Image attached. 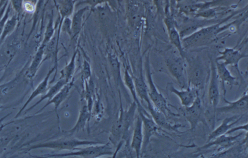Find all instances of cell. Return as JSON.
Masks as SVG:
<instances>
[{"mask_svg":"<svg viewBox=\"0 0 248 158\" xmlns=\"http://www.w3.org/2000/svg\"><path fill=\"white\" fill-rule=\"evenodd\" d=\"M235 14H232L217 23L202 28L190 35L183 38L182 42L185 50L199 47L209 44L213 41L218 34L227 29L235 23L236 20L225 25H222V23Z\"/></svg>","mask_w":248,"mask_h":158,"instance_id":"1","label":"cell"},{"mask_svg":"<svg viewBox=\"0 0 248 158\" xmlns=\"http://www.w3.org/2000/svg\"><path fill=\"white\" fill-rule=\"evenodd\" d=\"M185 60L188 86L195 87L199 90L203 88L206 83L207 72L201 57L186 53Z\"/></svg>","mask_w":248,"mask_h":158,"instance_id":"2","label":"cell"},{"mask_svg":"<svg viewBox=\"0 0 248 158\" xmlns=\"http://www.w3.org/2000/svg\"><path fill=\"white\" fill-rule=\"evenodd\" d=\"M62 153L46 154L33 157L45 158H64L68 157H80L82 158H95L104 156H109L113 154L112 146L110 143L105 144L87 145L85 147H77Z\"/></svg>","mask_w":248,"mask_h":158,"instance_id":"3","label":"cell"},{"mask_svg":"<svg viewBox=\"0 0 248 158\" xmlns=\"http://www.w3.org/2000/svg\"><path fill=\"white\" fill-rule=\"evenodd\" d=\"M144 67L148 95L153 104L162 112L167 117L169 115H173L174 116L179 115L171 112V110L169 108L170 104L168 103L166 99L159 92L154 83L151 70L149 53L145 57Z\"/></svg>","mask_w":248,"mask_h":158,"instance_id":"4","label":"cell"},{"mask_svg":"<svg viewBox=\"0 0 248 158\" xmlns=\"http://www.w3.org/2000/svg\"><path fill=\"white\" fill-rule=\"evenodd\" d=\"M101 144L99 142L77 139H59L28 146L20 150L25 152L39 148H47L58 151H70L81 146Z\"/></svg>","mask_w":248,"mask_h":158,"instance_id":"5","label":"cell"},{"mask_svg":"<svg viewBox=\"0 0 248 158\" xmlns=\"http://www.w3.org/2000/svg\"><path fill=\"white\" fill-rule=\"evenodd\" d=\"M167 69L170 75L177 82L181 89L188 87L186 62L180 55L170 52L165 58Z\"/></svg>","mask_w":248,"mask_h":158,"instance_id":"6","label":"cell"},{"mask_svg":"<svg viewBox=\"0 0 248 158\" xmlns=\"http://www.w3.org/2000/svg\"><path fill=\"white\" fill-rule=\"evenodd\" d=\"M137 106L133 102L126 112H122L117 123L114 125L111 132V141L116 142L127 132L134 120Z\"/></svg>","mask_w":248,"mask_h":158,"instance_id":"7","label":"cell"},{"mask_svg":"<svg viewBox=\"0 0 248 158\" xmlns=\"http://www.w3.org/2000/svg\"><path fill=\"white\" fill-rule=\"evenodd\" d=\"M183 114L190 125V130H194L200 122L207 125L202 101L199 95L191 105L184 107Z\"/></svg>","mask_w":248,"mask_h":158,"instance_id":"8","label":"cell"},{"mask_svg":"<svg viewBox=\"0 0 248 158\" xmlns=\"http://www.w3.org/2000/svg\"><path fill=\"white\" fill-rule=\"evenodd\" d=\"M227 105L217 107L216 109V117L222 114H231L233 115H242L247 114L248 110V96L247 91L244 92L240 98L233 101H228L223 97Z\"/></svg>","mask_w":248,"mask_h":158,"instance_id":"9","label":"cell"},{"mask_svg":"<svg viewBox=\"0 0 248 158\" xmlns=\"http://www.w3.org/2000/svg\"><path fill=\"white\" fill-rule=\"evenodd\" d=\"M209 84L208 90V99L210 106L216 114L220 99L219 79L217 76L215 60L210 57Z\"/></svg>","mask_w":248,"mask_h":158,"instance_id":"10","label":"cell"},{"mask_svg":"<svg viewBox=\"0 0 248 158\" xmlns=\"http://www.w3.org/2000/svg\"><path fill=\"white\" fill-rule=\"evenodd\" d=\"M219 56L215 60L221 61L226 66L231 65L237 69L238 73L240 72L238 68L239 61L244 58H247L248 55L244 52H241L240 49L235 47H225L223 51H219Z\"/></svg>","mask_w":248,"mask_h":158,"instance_id":"11","label":"cell"},{"mask_svg":"<svg viewBox=\"0 0 248 158\" xmlns=\"http://www.w3.org/2000/svg\"><path fill=\"white\" fill-rule=\"evenodd\" d=\"M166 90L170 93L176 95L184 107L191 105L199 95V90L195 87L188 86L186 89L178 90L174 86L172 83H167Z\"/></svg>","mask_w":248,"mask_h":158,"instance_id":"12","label":"cell"},{"mask_svg":"<svg viewBox=\"0 0 248 158\" xmlns=\"http://www.w3.org/2000/svg\"><path fill=\"white\" fill-rule=\"evenodd\" d=\"M148 113L152 118L159 127L170 131L180 132L179 128L184 127L181 124L172 125L168 120V117L160 110L156 108L151 102L147 105Z\"/></svg>","mask_w":248,"mask_h":158,"instance_id":"13","label":"cell"},{"mask_svg":"<svg viewBox=\"0 0 248 158\" xmlns=\"http://www.w3.org/2000/svg\"><path fill=\"white\" fill-rule=\"evenodd\" d=\"M57 65L55 64L47 72L44 79L38 84L33 90L27 100L15 115V118H17L25 110L27 106L32 100L39 96L43 95L48 88L49 78L51 74L57 69Z\"/></svg>","mask_w":248,"mask_h":158,"instance_id":"14","label":"cell"},{"mask_svg":"<svg viewBox=\"0 0 248 158\" xmlns=\"http://www.w3.org/2000/svg\"><path fill=\"white\" fill-rule=\"evenodd\" d=\"M243 135V132L233 136L230 135V134H223L206 143L204 145L200 147L199 149L203 150L212 146H217L218 147L217 151L220 152L234 145L238 139Z\"/></svg>","mask_w":248,"mask_h":158,"instance_id":"15","label":"cell"},{"mask_svg":"<svg viewBox=\"0 0 248 158\" xmlns=\"http://www.w3.org/2000/svg\"><path fill=\"white\" fill-rule=\"evenodd\" d=\"M165 23L167 29L170 43L178 50L179 54L183 58H185L186 52L183 46L182 39L179 32L175 27L172 18L170 16H167L165 19Z\"/></svg>","mask_w":248,"mask_h":158,"instance_id":"16","label":"cell"},{"mask_svg":"<svg viewBox=\"0 0 248 158\" xmlns=\"http://www.w3.org/2000/svg\"><path fill=\"white\" fill-rule=\"evenodd\" d=\"M142 121L143 141L142 151H144L149 142L151 137L156 133L159 127L156 124L150 115H148L141 111H138Z\"/></svg>","mask_w":248,"mask_h":158,"instance_id":"17","label":"cell"},{"mask_svg":"<svg viewBox=\"0 0 248 158\" xmlns=\"http://www.w3.org/2000/svg\"><path fill=\"white\" fill-rule=\"evenodd\" d=\"M215 60L217 76L222 85L223 97H225L226 93L225 84L228 85L231 89L234 86L238 85V82L237 81L236 77L232 74L228 69L227 66L223 62H220L215 59Z\"/></svg>","mask_w":248,"mask_h":158,"instance_id":"18","label":"cell"},{"mask_svg":"<svg viewBox=\"0 0 248 158\" xmlns=\"http://www.w3.org/2000/svg\"><path fill=\"white\" fill-rule=\"evenodd\" d=\"M73 85L74 79H72V80L66 83L52 99L47 101V102L34 114H39L46 107L52 104L54 106V111L59 119V115L57 113L58 108L68 97Z\"/></svg>","mask_w":248,"mask_h":158,"instance_id":"19","label":"cell"},{"mask_svg":"<svg viewBox=\"0 0 248 158\" xmlns=\"http://www.w3.org/2000/svg\"><path fill=\"white\" fill-rule=\"evenodd\" d=\"M143 141L142 121L140 116L138 115L135 121L130 144L131 148L135 151L138 158L141 155Z\"/></svg>","mask_w":248,"mask_h":158,"instance_id":"20","label":"cell"},{"mask_svg":"<svg viewBox=\"0 0 248 158\" xmlns=\"http://www.w3.org/2000/svg\"><path fill=\"white\" fill-rule=\"evenodd\" d=\"M244 115H235L225 118L222 121L221 123L209 134L206 143L217 137L226 134L228 130L233 127L242 118Z\"/></svg>","mask_w":248,"mask_h":158,"instance_id":"21","label":"cell"},{"mask_svg":"<svg viewBox=\"0 0 248 158\" xmlns=\"http://www.w3.org/2000/svg\"><path fill=\"white\" fill-rule=\"evenodd\" d=\"M46 46L40 43L38 47L30 64L25 72V76L27 79L31 80L34 77L44 62Z\"/></svg>","mask_w":248,"mask_h":158,"instance_id":"22","label":"cell"},{"mask_svg":"<svg viewBox=\"0 0 248 158\" xmlns=\"http://www.w3.org/2000/svg\"><path fill=\"white\" fill-rule=\"evenodd\" d=\"M89 9L90 7L86 6L73 14L71 19L72 39H75L79 34L83 24L84 15Z\"/></svg>","mask_w":248,"mask_h":158,"instance_id":"23","label":"cell"},{"mask_svg":"<svg viewBox=\"0 0 248 158\" xmlns=\"http://www.w3.org/2000/svg\"><path fill=\"white\" fill-rule=\"evenodd\" d=\"M133 79L138 97L145 101L147 105L151 103L152 102L149 97L148 86L143 75L142 67L139 76L133 77Z\"/></svg>","mask_w":248,"mask_h":158,"instance_id":"24","label":"cell"},{"mask_svg":"<svg viewBox=\"0 0 248 158\" xmlns=\"http://www.w3.org/2000/svg\"><path fill=\"white\" fill-rule=\"evenodd\" d=\"M66 83L67 82L64 79L59 78V80L53 85L48 87L46 92L41 96L38 101L23 111L24 114H26L27 112L32 110L43 101L46 99L48 101L52 99Z\"/></svg>","mask_w":248,"mask_h":158,"instance_id":"25","label":"cell"},{"mask_svg":"<svg viewBox=\"0 0 248 158\" xmlns=\"http://www.w3.org/2000/svg\"><path fill=\"white\" fill-rule=\"evenodd\" d=\"M90 115L91 111L88 106L85 105L83 106L79 111L78 118L74 126L65 132L69 135H73L83 129L90 118Z\"/></svg>","mask_w":248,"mask_h":158,"instance_id":"26","label":"cell"},{"mask_svg":"<svg viewBox=\"0 0 248 158\" xmlns=\"http://www.w3.org/2000/svg\"><path fill=\"white\" fill-rule=\"evenodd\" d=\"M124 83L127 88L129 90L132 97L134 99V101L137 104L138 111H141L147 115H149V113L143 107L139 98L137 96L133 77L131 75L128 71L126 69L125 70L124 76Z\"/></svg>","mask_w":248,"mask_h":158,"instance_id":"27","label":"cell"},{"mask_svg":"<svg viewBox=\"0 0 248 158\" xmlns=\"http://www.w3.org/2000/svg\"><path fill=\"white\" fill-rule=\"evenodd\" d=\"M78 52L77 49L73 53L69 62L60 71L59 78L64 79L67 83L73 79L76 69V59Z\"/></svg>","mask_w":248,"mask_h":158,"instance_id":"28","label":"cell"},{"mask_svg":"<svg viewBox=\"0 0 248 158\" xmlns=\"http://www.w3.org/2000/svg\"><path fill=\"white\" fill-rule=\"evenodd\" d=\"M76 0H62L60 5L57 6L60 14L59 24L66 17H70L74 13Z\"/></svg>","mask_w":248,"mask_h":158,"instance_id":"29","label":"cell"},{"mask_svg":"<svg viewBox=\"0 0 248 158\" xmlns=\"http://www.w3.org/2000/svg\"><path fill=\"white\" fill-rule=\"evenodd\" d=\"M19 16V15L16 13V14H14L12 16L9 17L6 21L0 36L1 43L16 29L18 24Z\"/></svg>","mask_w":248,"mask_h":158,"instance_id":"30","label":"cell"},{"mask_svg":"<svg viewBox=\"0 0 248 158\" xmlns=\"http://www.w3.org/2000/svg\"><path fill=\"white\" fill-rule=\"evenodd\" d=\"M55 28L54 24L53 14L50 16L46 25L41 44L46 45L53 37L55 34Z\"/></svg>","mask_w":248,"mask_h":158,"instance_id":"31","label":"cell"},{"mask_svg":"<svg viewBox=\"0 0 248 158\" xmlns=\"http://www.w3.org/2000/svg\"><path fill=\"white\" fill-rule=\"evenodd\" d=\"M82 76L84 80L87 81L89 80L91 76V69L89 63L84 60L82 66Z\"/></svg>","mask_w":248,"mask_h":158,"instance_id":"32","label":"cell"},{"mask_svg":"<svg viewBox=\"0 0 248 158\" xmlns=\"http://www.w3.org/2000/svg\"><path fill=\"white\" fill-rule=\"evenodd\" d=\"M36 4L29 0H23V10L28 13H34L36 9Z\"/></svg>","mask_w":248,"mask_h":158,"instance_id":"33","label":"cell"},{"mask_svg":"<svg viewBox=\"0 0 248 158\" xmlns=\"http://www.w3.org/2000/svg\"><path fill=\"white\" fill-rule=\"evenodd\" d=\"M10 2L13 9L19 15L23 11V0H10Z\"/></svg>","mask_w":248,"mask_h":158,"instance_id":"34","label":"cell"},{"mask_svg":"<svg viewBox=\"0 0 248 158\" xmlns=\"http://www.w3.org/2000/svg\"><path fill=\"white\" fill-rule=\"evenodd\" d=\"M107 0H83L79 4H87L89 7L93 8L105 2Z\"/></svg>","mask_w":248,"mask_h":158,"instance_id":"35","label":"cell"},{"mask_svg":"<svg viewBox=\"0 0 248 158\" xmlns=\"http://www.w3.org/2000/svg\"><path fill=\"white\" fill-rule=\"evenodd\" d=\"M248 122L243 124V125L237 126L236 127H232L226 133V134H231L236 131L243 130L248 133Z\"/></svg>","mask_w":248,"mask_h":158,"instance_id":"36","label":"cell"},{"mask_svg":"<svg viewBox=\"0 0 248 158\" xmlns=\"http://www.w3.org/2000/svg\"><path fill=\"white\" fill-rule=\"evenodd\" d=\"M11 82L8 83V84H4L3 85L0 86V100L2 97V95L6 94L7 92H8L10 87Z\"/></svg>","mask_w":248,"mask_h":158,"instance_id":"37","label":"cell"},{"mask_svg":"<svg viewBox=\"0 0 248 158\" xmlns=\"http://www.w3.org/2000/svg\"><path fill=\"white\" fill-rule=\"evenodd\" d=\"M10 0H0V9L3 6V5Z\"/></svg>","mask_w":248,"mask_h":158,"instance_id":"38","label":"cell"}]
</instances>
